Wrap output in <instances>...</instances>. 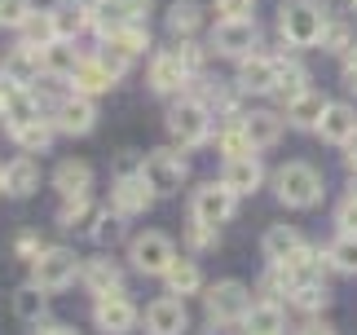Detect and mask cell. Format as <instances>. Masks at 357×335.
I'll return each instance as SVG.
<instances>
[{"instance_id":"32","label":"cell","mask_w":357,"mask_h":335,"mask_svg":"<svg viewBox=\"0 0 357 335\" xmlns=\"http://www.w3.org/2000/svg\"><path fill=\"white\" fill-rule=\"evenodd\" d=\"M305 84H309V75H305L300 62H278V84H273V93H278L282 102H296L300 93H309Z\"/></svg>"},{"instance_id":"15","label":"cell","mask_w":357,"mask_h":335,"mask_svg":"<svg viewBox=\"0 0 357 335\" xmlns=\"http://www.w3.org/2000/svg\"><path fill=\"white\" fill-rule=\"evenodd\" d=\"M185 304L176 300V296H163V300H155L146 309V331L150 335H181L185 331Z\"/></svg>"},{"instance_id":"52","label":"cell","mask_w":357,"mask_h":335,"mask_svg":"<svg viewBox=\"0 0 357 335\" xmlns=\"http://www.w3.org/2000/svg\"><path fill=\"white\" fill-rule=\"evenodd\" d=\"M0 190H5V168H0Z\"/></svg>"},{"instance_id":"46","label":"cell","mask_w":357,"mask_h":335,"mask_svg":"<svg viewBox=\"0 0 357 335\" xmlns=\"http://www.w3.org/2000/svg\"><path fill=\"white\" fill-rule=\"evenodd\" d=\"M185 239H190V247H212V243H216V230H212V225H199V221H195Z\"/></svg>"},{"instance_id":"7","label":"cell","mask_w":357,"mask_h":335,"mask_svg":"<svg viewBox=\"0 0 357 335\" xmlns=\"http://www.w3.org/2000/svg\"><path fill=\"white\" fill-rule=\"evenodd\" d=\"M128 256H132V265H137L142 274H163V269L176 260V251H172V239H168V234L146 230V234H137V239H132V251H128Z\"/></svg>"},{"instance_id":"10","label":"cell","mask_w":357,"mask_h":335,"mask_svg":"<svg viewBox=\"0 0 357 335\" xmlns=\"http://www.w3.org/2000/svg\"><path fill=\"white\" fill-rule=\"evenodd\" d=\"M93 124H98V110H93V97H84V93L62 97L58 110H53V128L58 133L84 137V133H93Z\"/></svg>"},{"instance_id":"28","label":"cell","mask_w":357,"mask_h":335,"mask_svg":"<svg viewBox=\"0 0 357 335\" xmlns=\"http://www.w3.org/2000/svg\"><path fill=\"white\" fill-rule=\"evenodd\" d=\"M18 31H22V45H26V49H49L53 40H62V36H58V22H53V13H31V18H26Z\"/></svg>"},{"instance_id":"47","label":"cell","mask_w":357,"mask_h":335,"mask_svg":"<svg viewBox=\"0 0 357 335\" xmlns=\"http://www.w3.org/2000/svg\"><path fill=\"white\" fill-rule=\"evenodd\" d=\"M344 84L357 93V49H349V58H344Z\"/></svg>"},{"instance_id":"25","label":"cell","mask_w":357,"mask_h":335,"mask_svg":"<svg viewBox=\"0 0 357 335\" xmlns=\"http://www.w3.org/2000/svg\"><path fill=\"white\" fill-rule=\"evenodd\" d=\"M5 190L13 194V199H26V194H36L40 190V168H36V159H13L9 168H5Z\"/></svg>"},{"instance_id":"41","label":"cell","mask_w":357,"mask_h":335,"mask_svg":"<svg viewBox=\"0 0 357 335\" xmlns=\"http://www.w3.org/2000/svg\"><path fill=\"white\" fill-rule=\"evenodd\" d=\"M84 216H89V194H84V199H66V203H62V212H58V221H62L66 230H75Z\"/></svg>"},{"instance_id":"16","label":"cell","mask_w":357,"mask_h":335,"mask_svg":"<svg viewBox=\"0 0 357 335\" xmlns=\"http://www.w3.org/2000/svg\"><path fill=\"white\" fill-rule=\"evenodd\" d=\"M318 133L326 137V142H335V146L353 142V137H357V110L344 106V102H326L322 119H318Z\"/></svg>"},{"instance_id":"35","label":"cell","mask_w":357,"mask_h":335,"mask_svg":"<svg viewBox=\"0 0 357 335\" xmlns=\"http://www.w3.org/2000/svg\"><path fill=\"white\" fill-rule=\"evenodd\" d=\"M199 22H203V9L195 5V0H176V5L168 9V27H172V36H190V31H199Z\"/></svg>"},{"instance_id":"42","label":"cell","mask_w":357,"mask_h":335,"mask_svg":"<svg viewBox=\"0 0 357 335\" xmlns=\"http://www.w3.org/2000/svg\"><path fill=\"white\" fill-rule=\"evenodd\" d=\"M322 49H331V53H349V27L344 22H335V27H326L322 31Z\"/></svg>"},{"instance_id":"18","label":"cell","mask_w":357,"mask_h":335,"mask_svg":"<svg viewBox=\"0 0 357 335\" xmlns=\"http://www.w3.org/2000/svg\"><path fill=\"white\" fill-rule=\"evenodd\" d=\"M115 71L106 66L102 58H93V62H79L75 66V75H71V84H75V93H84V97H98V93H111L115 89Z\"/></svg>"},{"instance_id":"12","label":"cell","mask_w":357,"mask_h":335,"mask_svg":"<svg viewBox=\"0 0 357 335\" xmlns=\"http://www.w3.org/2000/svg\"><path fill=\"white\" fill-rule=\"evenodd\" d=\"M146 9H150V0H98V5H93V22L111 36V31H119V27L142 22Z\"/></svg>"},{"instance_id":"26","label":"cell","mask_w":357,"mask_h":335,"mask_svg":"<svg viewBox=\"0 0 357 335\" xmlns=\"http://www.w3.org/2000/svg\"><path fill=\"white\" fill-rule=\"evenodd\" d=\"M322 110H326V97L309 89V93H300L296 102H287V119H291L296 128H318Z\"/></svg>"},{"instance_id":"31","label":"cell","mask_w":357,"mask_h":335,"mask_svg":"<svg viewBox=\"0 0 357 335\" xmlns=\"http://www.w3.org/2000/svg\"><path fill=\"white\" fill-rule=\"evenodd\" d=\"M163 283H168L172 296H190V291H199V265L195 260H172L168 269H163Z\"/></svg>"},{"instance_id":"11","label":"cell","mask_w":357,"mask_h":335,"mask_svg":"<svg viewBox=\"0 0 357 335\" xmlns=\"http://www.w3.org/2000/svg\"><path fill=\"white\" fill-rule=\"evenodd\" d=\"M93 318H98V327H102L106 335H119V331H132L137 309H132V300L123 296V291H111V296H98V304H93Z\"/></svg>"},{"instance_id":"1","label":"cell","mask_w":357,"mask_h":335,"mask_svg":"<svg viewBox=\"0 0 357 335\" xmlns=\"http://www.w3.org/2000/svg\"><path fill=\"white\" fill-rule=\"evenodd\" d=\"M278 31H282L287 45H296V49L322 45L326 9L318 5V0H282L278 5Z\"/></svg>"},{"instance_id":"3","label":"cell","mask_w":357,"mask_h":335,"mask_svg":"<svg viewBox=\"0 0 357 335\" xmlns=\"http://www.w3.org/2000/svg\"><path fill=\"white\" fill-rule=\"evenodd\" d=\"M168 133L181 142L185 150L190 146H203L208 142V133H212V110L199 102V97H185V102H176L168 110Z\"/></svg>"},{"instance_id":"37","label":"cell","mask_w":357,"mask_h":335,"mask_svg":"<svg viewBox=\"0 0 357 335\" xmlns=\"http://www.w3.org/2000/svg\"><path fill=\"white\" fill-rule=\"evenodd\" d=\"M13 309H18L22 322H40V318H45V296H40V287L36 283L22 287L18 296H13Z\"/></svg>"},{"instance_id":"34","label":"cell","mask_w":357,"mask_h":335,"mask_svg":"<svg viewBox=\"0 0 357 335\" xmlns=\"http://www.w3.org/2000/svg\"><path fill=\"white\" fill-rule=\"evenodd\" d=\"M13 142H18L22 150H31V155H36V150H49V142H53V119L40 115L31 124H22V128L13 133Z\"/></svg>"},{"instance_id":"45","label":"cell","mask_w":357,"mask_h":335,"mask_svg":"<svg viewBox=\"0 0 357 335\" xmlns=\"http://www.w3.org/2000/svg\"><path fill=\"white\" fill-rule=\"evenodd\" d=\"M93 239H98V243H115V239H119V216H111V212L98 216V230H93Z\"/></svg>"},{"instance_id":"39","label":"cell","mask_w":357,"mask_h":335,"mask_svg":"<svg viewBox=\"0 0 357 335\" xmlns=\"http://www.w3.org/2000/svg\"><path fill=\"white\" fill-rule=\"evenodd\" d=\"M31 13V0H0V27H22Z\"/></svg>"},{"instance_id":"30","label":"cell","mask_w":357,"mask_h":335,"mask_svg":"<svg viewBox=\"0 0 357 335\" xmlns=\"http://www.w3.org/2000/svg\"><path fill=\"white\" fill-rule=\"evenodd\" d=\"M106 45H111L115 53H123V58L132 62L142 49H150V31H146L142 22H132V27H119V31H111V36H106Z\"/></svg>"},{"instance_id":"21","label":"cell","mask_w":357,"mask_h":335,"mask_svg":"<svg viewBox=\"0 0 357 335\" xmlns=\"http://www.w3.org/2000/svg\"><path fill=\"white\" fill-rule=\"evenodd\" d=\"M53 186H58L62 199H84L89 186H93V168L66 159V163H58V172H53Z\"/></svg>"},{"instance_id":"40","label":"cell","mask_w":357,"mask_h":335,"mask_svg":"<svg viewBox=\"0 0 357 335\" xmlns=\"http://www.w3.org/2000/svg\"><path fill=\"white\" fill-rule=\"evenodd\" d=\"M291 300L300 304V309H326V300H331V296H326V283H313V287H300V291H291Z\"/></svg>"},{"instance_id":"2","label":"cell","mask_w":357,"mask_h":335,"mask_svg":"<svg viewBox=\"0 0 357 335\" xmlns=\"http://www.w3.org/2000/svg\"><path fill=\"white\" fill-rule=\"evenodd\" d=\"M273 190H278V199L287 207H313L322 199V177L313 172L309 163H287V168H278V177H273Z\"/></svg>"},{"instance_id":"29","label":"cell","mask_w":357,"mask_h":335,"mask_svg":"<svg viewBox=\"0 0 357 335\" xmlns=\"http://www.w3.org/2000/svg\"><path fill=\"white\" fill-rule=\"evenodd\" d=\"M300 247H305V239H300L291 225H273L265 234V256H269V265H282L287 256H296Z\"/></svg>"},{"instance_id":"51","label":"cell","mask_w":357,"mask_h":335,"mask_svg":"<svg viewBox=\"0 0 357 335\" xmlns=\"http://www.w3.org/2000/svg\"><path fill=\"white\" fill-rule=\"evenodd\" d=\"M349 168H353V172H357V137H353V142H349Z\"/></svg>"},{"instance_id":"9","label":"cell","mask_w":357,"mask_h":335,"mask_svg":"<svg viewBox=\"0 0 357 335\" xmlns=\"http://www.w3.org/2000/svg\"><path fill=\"white\" fill-rule=\"evenodd\" d=\"M256 45V22L252 18H221L212 31V49L225 58H247Z\"/></svg>"},{"instance_id":"44","label":"cell","mask_w":357,"mask_h":335,"mask_svg":"<svg viewBox=\"0 0 357 335\" xmlns=\"http://www.w3.org/2000/svg\"><path fill=\"white\" fill-rule=\"evenodd\" d=\"M216 13L221 18H252V9H256V0H212Z\"/></svg>"},{"instance_id":"13","label":"cell","mask_w":357,"mask_h":335,"mask_svg":"<svg viewBox=\"0 0 357 335\" xmlns=\"http://www.w3.org/2000/svg\"><path fill=\"white\" fill-rule=\"evenodd\" d=\"M111 199H115V212H119V216H137V212H146V207H150L155 190L146 186V177H142V172H123V177L115 181Z\"/></svg>"},{"instance_id":"4","label":"cell","mask_w":357,"mask_h":335,"mask_svg":"<svg viewBox=\"0 0 357 335\" xmlns=\"http://www.w3.org/2000/svg\"><path fill=\"white\" fill-rule=\"evenodd\" d=\"M75 274H79V260H75V251H66V247H45V251L31 260V283H36L40 291H62V287H71Z\"/></svg>"},{"instance_id":"38","label":"cell","mask_w":357,"mask_h":335,"mask_svg":"<svg viewBox=\"0 0 357 335\" xmlns=\"http://www.w3.org/2000/svg\"><path fill=\"white\" fill-rule=\"evenodd\" d=\"M221 150H225V159L252 155V142H247V133H243V119H234V124H225V128H221Z\"/></svg>"},{"instance_id":"24","label":"cell","mask_w":357,"mask_h":335,"mask_svg":"<svg viewBox=\"0 0 357 335\" xmlns=\"http://www.w3.org/2000/svg\"><path fill=\"white\" fill-rule=\"evenodd\" d=\"M243 133H247V142L256 146H273L282 137V119L273 115V110H252V115H243Z\"/></svg>"},{"instance_id":"27","label":"cell","mask_w":357,"mask_h":335,"mask_svg":"<svg viewBox=\"0 0 357 335\" xmlns=\"http://www.w3.org/2000/svg\"><path fill=\"white\" fill-rule=\"evenodd\" d=\"M84 283H89L93 296H111V291L123 287V274H119V265H115V260H89Z\"/></svg>"},{"instance_id":"36","label":"cell","mask_w":357,"mask_h":335,"mask_svg":"<svg viewBox=\"0 0 357 335\" xmlns=\"http://www.w3.org/2000/svg\"><path fill=\"white\" fill-rule=\"evenodd\" d=\"M326 260H331L340 274H357V234H340V239L326 247Z\"/></svg>"},{"instance_id":"49","label":"cell","mask_w":357,"mask_h":335,"mask_svg":"<svg viewBox=\"0 0 357 335\" xmlns=\"http://www.w3.org/2000/svg\"><path fill=\"white\" fill-rule=\"evenodd\" d=\"M18 251H22V256H40V251H45V247H36V239H31V234H22V239H18Z\"/></svg>"},{"instance_id":"23","label":"cell","mask_w":357,"mask_h":335,"mask_svg":"<svg viewBox=\"0 0 357 335\" xmlns=\"http://www.w3.org/2000/svg\"><path fill=\"white\" fill-rule=\"evenodd\" d=\"M238 84L247 93H273V84H278V62L273 58H247L243 71H238Z\"/></svg>"},{"instance_id":"6","label":"cell","mask_w":357,"mask_h":335,"mask_svg":"<svg viewBox=\"0 0 357 335\" xmlns=\"http://www.w3.org/2000/svg\"><path fill=\"white\" fill-rule=\"evenodd\" d=\"M142 177L155 194H176L181 181H185V159L176 155V150H155V155L142 163Z\"/></svg>"},{"instance_id":"50","label":"cell","mask_w":357,"mask_h":335,"mask_svg":"<svg viewBox=\"0 0 357 335\" xmlns=\"http://www.w3.org/2000/svg\"><path fill=\"white\" fill-rule=\"evenodd\" d=\"M40 335H75V327H62V322H53V327H45Z\"/></svg>"},{"instance_id":"8","label":"cell","mask_w":357,"mask_h":335,"mask_svg":"<svg viewBox=\"0 0 357 335\" xmlns=\"http://www.w3.org/2000/svg\"><path fill=\"white\" fill-rule=\"evenodd\" d=\"M247 309H252V291H247L243 283H216L208 291V313H212V322H243Z\"/></svg>"},{"instance_id":"43","label":"cell","mask_w":357,"mask_h":335,"mask_svg":"<svg viewBox=\"0 0 357 335\" xmlns=\"http://www.w3.org/2000/svg\"><path fill=\"white\" fill-rule=\"evenodd\" d=\"M335 225H340V234H357V194H349V199L340 203Z\"/></svg>"},{"instance_id":"5","label":"cell","mask_w":357,"mask_h":335,"mask_svg":"<svg viewBox=\"0 0 357 335\" xmlns=\"http://www.w3.org/2000/svg\"><path fill=\"white\" fill-rule=\"evenodd\" d=\"M234 207H238V194L225 186H216V181H208V186H199L195 190V203H190V212H195V221L199 225H225L229 216H234Z\"/></svg>"},{"instance_id":"17","label":"cell","mask_w":357,"mask_h":335,"mask_svg":"<svg viewBox=\"0 0 357 335\" xmlns=\"http://www.w3.org/2000/svg\"><path fill=\"white\" fill-rule=\"evenodd\" d=\"M221 181L234 194H252V190H260V181H265V168H260L256 155H234V159H225Z\"/></svg>"},{"instance_id":"19","label":"cell","mask_w":357,"mask_h":335,"mask_svg":"<svg viewBox=\"0 0 357 335\" xmlns=\"http://www.w3.org/2000/svg\"><path fill=\"white\" fill-rule=\"evenodd\" d=\"M282 331H287V318H282V309L273 300L252 304L247 318H243V335H282Z\"/></svg>"},{"instance_id":"33","label":"cell","mask_w":357,"mask_h":335,"mask_svg":"<svg viewBox=\"0 0 357 335\" xmlns=\"http://www.w3.org/2000/svg\"><path fill=\"white\" fill-rule=\"evenodd\" d=\"M9 80H18V84H31L36 80V71H40V49H26V45H18V53H9V62L0 66Z\"/></svg>"},{"instance_id":"22","label":"cell","mask_w":357,"mask_h":335,"mask_svg":"<svg viewBox=\"0 0 357 335\" xmlns=\"http://www.w3.org/2000/svg\"><path fill=\"white\" fill-rule=\"evenodd\" d=\"M49 13H53V22H58V36H62V40H75V36L93 22V9L84 5V0H58Z\"/></svg>"},{"instance_id":"48","label":"cell","mask_w":357,"mask_h":335,"mask_svg":"<svg viewBox=\"0 0 357 335\" xmlns=\"http://www.w3.org/2000/svg\"><path fill=\"white\" fill-rule=\"evenodd\" d=\"M296 335H335V327H326V322H305Z\"/></svg>"},{"instance_id":"14","label":"cell","mask_w":357,"mask_h":335,"mask_svg":"<svg viewBox=\"0 0 357 335\" xmlns=\"http://www.w3.org/2000/svg\"><path fill=\"white\" fill-rule=\"evenodd\" d=\"M185 80H190V66L181 62V53H176V49L159 53V58L150 62V89H155V93H181Z\"/></svg>"},{"instance_id":"20","label":"cell","mask_w":357,"mask_h":335,"mask_svg":"<svg viewBox=\"0 0 357 335\" xmlns=\"http://www.w3.org/2000/svg\"><path fill=\"white\" fill-rule=\"evenodd\" d=\"M40 66H45V75H53V80H71L75 66H79V53H75L71 40H53L49 49H40Z\"/></svg>"}]
</instances>
